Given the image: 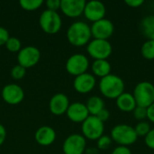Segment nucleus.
Returning <instances> with one entry per match:
<instances>
[{"mask_svg":"<svg viewBox=\"0 0 154 154\" xmlns=\"http://www.w3.org/2000/svg\"><path fill=\"white\" fill-rule=\"evenodd\" d=\"M92 33L90 26L82 21L74 22L67 30V39L69 42L76 47L88 45L91 41Z\"/></svg>","mask_w":154,"mask_h":154,"instance_id":"f257e3e1","label":"nucleus"},{"mask_svg":"<svg viewBox=\"0 0 154 154\" xmlns=\"http://www.w3.org/2000/svg\"><path fill=\"white\" fill-rule=\"evenodd\" d=\"M98 88L100 93L105 97L116 99L125 92V82L121 77L111 73L100 79Z\"/></svg>","mask_w":154,"mask_h":154,"instance_id":"f03ea898","label":"nucleus"},{"mask_svg":"<svg viewBox=\"0 0 154 154\" xmlns=\"http://www.w3.org/2000/svg\"><path fill=\"white\" fill-rule=\"evenodd\" d=\"M110 137L118 145L127 147L135 143L138 139L134 127L125 124H119L114 126L111 130Z\"/></svg>","mask_w":154,"mask_h":154,"instance_id":"7ed1b4c3","label":"nucleus"},{"mask_svg":"<svg viewBox=\"0 0 154 154\" xmlns=\"http://www.w3.org/2000/svg\"><path fill=\"white\" fill-rule=\"evenodd\" d=\"M133 96L137 106L149 107L154 103V85L149 81L139 82L134 89Z\"/></svg>","mask_w":154,"mask_h":154,"instance_id":"20e7f679","label":"nucleus"},{"mask_svg":"<svg viewBox=\"0 0 154 154\" xmlns=\"http://www.w3.org/2000/svg\"><path fill=\"white\" fill-rule=\"evenodd\" d=\"M39 24L44 32L48 34H55L61 29L62 20L58 12L46 9L39 17Z\"/></svg>","mask_w":154,"mask_h":154,"instance_id":"39448f33","label":"nucleus"},{"mask_svg":"<svg viewBox=\"0 0 154 154\" xmlns=\"http://www.w3.org/2000/svg\"><path fill=\"white\" fill-rule=\"evenodd\" d=\"M82 135L86 140L97 141L102 135H104L105 125L97 116H89L81 125Z\"/></svg>","mask_w":154,"mask_h":154,"instance_id":"423d86ee","label":"nucleus"},{"mask_svg":"<svg viewBox=\"0 0 154 154\" xmlns=\"http://www.w3.org/2000/svg\"><path fill=\"white\" fill-rule=\"evenodd\" d=\"M88 55L96 60H107L113 51L112 44L108 40L93 39L87 45Z\"/></svg>","mask_w":154,"mask_h":154,"instance_id":"0eeeda50","label":"nucleus"},{"mask_svg":"<svg viewBox=\"0 0 154 154\" xmlns=\"http://www.w3.org/2000/svg\"><path fill=\"white\" fill-rule=\"evenodd\" d=\"M89 68L88 58L82 53H75L69 56L66 61L65 69L72 76H79L86 73Z\"/></svg>","mask_w":154,"mask_h":154,"instance_id":"6e6552de","label":"nucleus"},{"mask_svg":"<svg viewBox=\"0 0 154 154\" xmlns=\"http://www.w3.org/2000/svg\"><path fill=\"white\" fill-rule=\"evenodd\" d=\"M41 59V51L35 46H25L17 54L18 65L24 69L34 67Z\"/></svg>","mask_w":154,"mask_h":154,"instance_id":"1a4fd4ad","label":"nucleus"},{"mask_svg":"<svg viewBox=\"0 0 154 154\" xmlns=\"http://www.w3.org/2000/svg\"><path fill=\"white\" fill-rule=\"evenodd\" d=\"M87 140L79 134H72L69 135L62 145L64 154H83L86 152Z\"/></svg>","mask_w":154,"mask_h":154,"instance_id":"9d476101","label":"nucleus"},{"mask_svg":"<svg viewBox=\"0 0 154 154\" xmlns=\"http://www.w3.org/2000/svg\"><path fill=\"white\" fill-rule=\"evenodd\" d=\"M92 37L94 39L108 40L115 32V25L113 22L109 19L103 18L92 23L90 26Z\"/></svg>","mask_w":154,"mask_h":154,"instance_id":"9b49d317","label":"nucleus"},{"mask_svg":"<svg viewBox=\"0 0 154 154\" xmlns=\"http://www.w3.org/2000/svg\"><path fill=\"white\" fill-rule=\"evenodd\" d=\"M2 98L3 100L12 106H15L20 104L24 98V91L17 84L10 83L5 85L2 89Z\"/></svg>","mask_w":154,"mask_h":154,"instance_id":"f8f14e48","label":"nucleus"},{"mask_svg":"<svg viewBox=\"0 0 154 154\" xmlns=\"http://www.w3.org/2000/svg\"><path fill=\"white\" fill-rule=\"evenodd\" d=\"M106 8L104 3L97 0H91L86 3L83 14L90 22H97L105 18Z\"/></svg>","mask_w":154,"mask_h":154,"instance_id":"ddd939ff","label":"nucleus"},{"mask_svg":"<svg viewBox=\"0 0 154 154\" xmlns=\"http://www.w3.org/2000/svg\"><path fill=\"white\" fill-rule=\"evenodd\" d=\"M96 84V77L88 72L75 77V79L73 81L74 89L79 94H88L91 92L95 88Z\"/></svg>","mask_w":154,"mask_h":154,"instance_id":"4468645a","label":"nucleus"},{"mask_svg":"<svg viewBox=\"0 0 154 154\" xmlns=\"http://www.w3.org/2000/svg\"><path fill=\"white\" fill-rule=\"evenodd\" d=\"M85 0H60V10L68 17L77 18L83 14L85 5Z\"/></svg>","mask_w":154,"mask_h":154,"instance_id":"2eb2a0df","label":"nucleus"},{"mask_svg":"<svg viewBox=\"0 0 154 154\" xmlns=\"http://www.w3.org/2000/svg\"><path fill=\"white\" fill-rule=\"evenodd\" d=\"M69 106V99L63 93H57L53 95L49 102V109L51 114L55 116H61L65 114Z\"/></svg>","mask_w":154,"mask_h":154,"instance_id":"dca6fc26","label":"nucleus"},{"mask_svg":"<svg viewBox=\"0 0 154 154\" xmlns=\"http://www.w3.org/2000/svg\"><path fill=\"white\" fill-rule=\"evenodd\" d=\"M66 115L70 121L81 124L90 116L86 104H83L81 102H74L72 104H69Z\"/></svg>","mask_w":154,"mask_h":154,"instance_id":"f3484780","label":"nucleus"},{"mask_svg":"<svg viewBox=\"0 0 154 154\" xmlns=\"http://www.w3.org/2000/svg\"><path fill=\"white\" fill-rule=\"evenodd\" d=\"M34 139L36 143L41 146H50L55 142L56 132L52 127L43 125L36 130Z\"/></svg>","mask_w":154,"mask_h":154,"instance_id":"a211bd4d","label":"nucleus"},{"mask_svg":"<svg viewBox=\"0 0 154 154\" xmlns=\"http://www.w3.org/2000/svg\"><path fill=\"white\" fill-rule=\"evenodd\" d=\"M116 104L119 110L125 113L133 112L137 106L136 101L133 94L129 92H124L122 95H120L116 99Z\"/></svg>","mask_w":154,"mask_h":154,"instance_id":"6ab92c4d","label":"nucleus"},{"mask_svg":"<svg viewBox=\"0 0 154 154\" xmlns=\"http://www.w3.org/2000/svg\"><path fill=\"white\" fill-rule=\"evenodd\" d=\"M91 70L94 76L102 79L111 74L112 66L107 60H96L91 64Z\"/></svg>","mask_w":154,"mask_h":154,"instance_id":"aec40b11","label":"nucleus"},{"mask_svg":"<svg viewBox=\"0 0 154 154\" xmlns=\"http://www.w3.org/2000/svg\"><path fill=\"white\" fill-rule=\"evenodd\" d=\"M140 29L147 40H154V14L147 15L142 19Z\"/></svg>","mask_w":154,"mask_h":154,"instance_id":"412c9836","label":"nucleus"},{"mask_svg":"<svg viewBox=\"0 0 154 154\" xmlns=\"http://www.w3.org/2000/svg\"><path fill=\"white\" fill-rule=\"evenodd\" d=\"M86 106L88 110V113L90 116H97V114L105 108V102L103 98L97 96H92L90 97L87 103Z\"/></svg>","mask_w":154,"mask_h":154,"instance_id":"4be33fe9","label":"nucleus"},{"mask_svg":"<svg viewBox=\"0 0 154 154\" xmlns=\"http://www.w3.org/2000/svg\"><path fill=\"white\" fill-rule=\"evenodd\" d=\"M142 56L148 60H154V40H146L141 47Z\"/></svg>","mask_w":154,"mask_h":154,"instance_id":"5701e85b","label":"nucleus"},{"mask_svg":"<svg viewBox=\"0 0 154 154\" xmlns=\"http://www.w3.org/2000/svg\"><path fill=\"white\" fill-rule=\"evenodd\" d=\"M43 4L42 0H20V6L26 11H34L42 6Z\"/></svg>","mask_w":154,"mask_h":154,"instance_id":"b1692460","label":"nucleus"},{"mask_svg":"<svg viewBox=\"0 0 154 154\" xmlns=\"http://www.w3.org/2000/svg\"><path fill=\"white\" fill-rule=\"evenodd\" d=\"M5 47L10 52H17L18 53L22 49V42L18 38L10 36L5 43Z\"/></svg>","mask_w":154,"mask_h":154,"instance_id":"393cba45","label":"nucleus"},{"mask_svg":"<svg viewBox=\"0 0 154 154\" xmlns=\"http://www.w3.org/2000/svg\"><path fill=\"white\" fill-rule=\"evenodd\" d=\"M151 125L147 121H141L139 122L136 126L134 127L135 133L137 134V136H141V137H145L148 133L151 131Z\"/></svg>","mask_w":154,"mask_h":154,"instance_id":"a878e982","label":"nucleus"},{"mask_svg":"<svg viewBox=\"0 0 154 154\" xmlns=\"http://www.w3.org/2000/svg\"><path fill=\"white\" fill-rule=\"evenodd\" d=\"M11 77L15 79V80H20L22 79L25 74H26V69H24L23 67L20 66V65H15L11 69Z\"/></svg>","mask_w":154,"mask_h":154,"instance_id":"bb28decb","label":"nucleus"},{"mask_svg":"<svg viewBox=\"0 0 154 154\" xmlns=\"http://www.w3.org/2000/svg\"><path fill=\"white\" fill-rule=\"evenodd\" d=\"M112 139L110 136L108 135H102L97 141V149L101 150V151H105L107 150L111 144H112Z\"/></svg>","mask_w":154,"mask_h":154,"instance_id":"cd10ccee","label":"nucleus"},{"mask_svg":"<svg viewBox=\"0 0 154 154\" xmlns=\"http://www.w3.org/2000/svg\"><path fill=\"white\" fill-rule=\"evenodd\" d=\"M134 116L136 120L139 122L144 121V119L147 118V108L142 107V106H136V108L133 111Z\"/></svg>","mask_w":154,"mask_h":154,"instance_id":"c85d7f7f","label":"nucleus"},{"mask_svg":"<svg viewBox=\"0 0 154 154\" xmlns=\"http://www.w3.org/2000/svg\"><path fill=\"white\" fill-rule=\"evenodd\" d=\"M144 143L151 150H154V128L151 129L148 134L144 137Z\"/></svg>","mask_w":154,"mask_h":154,"instance_id":"c756f323","label":"nucleus"},{"mask_svg":"<svg viewBox=\"0 0 154 154\" xmlns=\"http://www.w3.org/2000/svg\"><path fill=\"white\" fill-rule=\"evenodd\" d=\"M46 6L48 10L57 12L60 8V0H47Z\"/></svg>","mask_w":154,"mask_h":154,"instance_id":"7c9ffc66","label":"nucleus"},{"mask_svg":"<svg viewBox=\"0 0 154 154\" xmlns=\"http://www.w3.org/2000/svg\"><path fill=\"white\" fill-rule=\"evenodd\" d=\"M9 37H10V35H9L8 31L5 27L0 26V46L5 45Z\"/></svg>","mask_w":154,"mask_h":154,"instance_id":"2f4dec72","label":"nucleus"},{"mask_svg":"<svg viewBox=\"0 0 154 154\" xmlns=\"http://www.w3.org/2000/svg\"><path fill=\"white\" fill-rule=\"evenodd\" d=\"M111 154H132V152H131L130 148L127 146L118 145L112 151Z\"/></svg>","mask_w":154,"mask_h":154,"instance_id":"473e14b6","label":"nucleus"},{"mask_svg":"<svg viewBox=\"0 0 154 154\" xmlns=\"http://www.w3.org/2000/svg\"><path fill=\"white\" fill-rule=\"evenodd\" d=\"M101 122H103V123H105V122H106L108 119H109V117H110V113H109V111L107 110V109H106V108H104L103 110H101L98 114H97V116H96Z\"/></svg>","mask_w":154,"mask_h":154,"instance_id":"72a5a7b5","label":"nucleus"},{"mask_svg":"<svg viewBox=\"0 0 154 154\" xmlns=\"http://www.w3.org/2000/svg\"><path fill=\"white\" fill-rule=\"evenodd\" d=\"M147 119L151 123L154 124V103L147 107Z\"/></svg>","mask_w":154,"mask_h":154,"instance_id":"f704fd0d","label":"nucleus"},{"mask_svg":"<svg viewBox=\"0 0 154 154\" xmlns=\"http://www.w3.org/2000/svg\"><path fill=\"white\" fill-rule=\"evenodd\" d=\"M125 3L130 7H139L144 3V1L143 0H126Z\"/></svg>","mask_w":154,"mask_h":154,"instance_id":"c9c22d12","label":"nucleus"},{"mask_svg":"<svg viewBox=\"0 0 154 154\" xmlns=\"http://www.w3.org/2000/svg\"><path fill=\"white\" fill-rule=\"evenodd\" d=\"M6 139V130L5 128V126L0 124V146L5 143Z\"/></svg>","mask_w":154,"mask_h":154,"instance_id":"e433bc0d","label":"nucleus"},{"mask_svg":"<svg viewBox=\"0 0 154 154\" xmlns=\"http://www.w3.org/2000/svg\"><path fill=\"white\" fill-rule=\"evenodd\" d=\"M86 152H87V154H98V150L97 149H95V148L88 149Z\"/></svg>","mask_w":154,"mask_h":154,"instance_id":"4c0bfd02","label":"nucleus"}]
</instances>
